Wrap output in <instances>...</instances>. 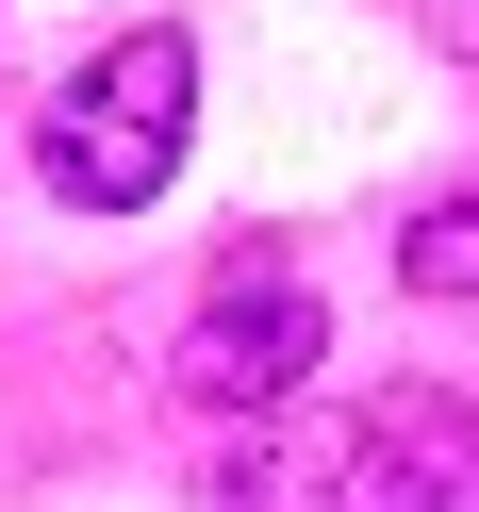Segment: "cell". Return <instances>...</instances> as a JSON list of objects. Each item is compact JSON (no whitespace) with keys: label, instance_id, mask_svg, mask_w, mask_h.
Segmentation results:
<instances>
[{"label":"cell","instance_id":"obj_1","mask_svg":"<svg viewBox=\"0 0 479 512\" xmlns=\"http://www.w3.org/2000/svg\"><path fill=\"white\" fill-rule=\"evenodd\" d=\"M182 116H199V50L149 17V34H116V50L67 67V100L34 116V182L67 215H149L166 166H182Z\"/></svg>","mask_w":479,"mask_h":512},{"label":"cell","instance_id":"obj_2","mask_svg":"<svg viewBox=\"0 0 479 512\" xmlns=\"http://www.w3.org/2000/svg\"><path fill=\"white\" fill-rule=\"evenodd\" d=\"M314 364H331L314 281L281 265V248H232V265H215V298L182 314V397H199V413H281Z\"/></svg>","mask_w":479,"mask_h":512},{"label":"cell","instance_id":"obj_5","mask_svg":"<svg viewBox=\"0 0 479 512\" xmlns=\"http://www.w3.org/2000/svg\"><path fill=\"white\" fill-rule=\"evenodd\" d=\"M281 496H298V446H281L265 413H248V446H232V463L199 479V512H281Z\"/></svg>","mask_w":479,"mask_h":512},{"label":"cell","instance_id":"obj_3","mask_svg":"<svg viewBox=\"0 0 479 512\" xmlns=\"http://www.w3.org/2000/svg\"><path fill=\"white\" fill-rule=\"evenodd\" d=\"M331 512H479V397H380L331 463Z\"/></svg>","mask_w":479,"mask_h":512},{"label":"cell","instance_id":"obj_4","mask_svg":"<svg viewBox=\"0 0 479 512\" xmlns=\"http://www.w3.org/2000/svg\"><path fill=\"white\" fill-rule=\"evenodd\" d=\"M397 281H413V298H479V199H430V215H413V232H397Z\"/></svg>","mask_w":479,"mask_h":512}]
</instances>
